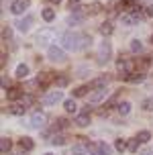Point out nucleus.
<instances>
[{"instance_id": "nucleus-1", "label": "nucleus", "mask_w": 153, "mask_h": 155, "mask_svg": "<svg viewBox=\"0 0 153 155\" xmlns=\"http://www.w3.org/2000/svg\"><path fill=\"white\" fill-rule=\"evenodd\" d=\"M61 43H63L65 49H72V51H74V49H82V47H84V35L68 31V33L61 35Z\"/></svg>"}, {"instance_id": "nucleus-2", "label": "nucleus", "mask_w": 153, "mask_h": 155, "mask_svg": "<svg viewBox=\"0 0 153 155\" xmlns=\"http://www.w3.org/2000/svg\"><path fill=\"white\" fill-rule=\"evenodd\" d=\"M47 57H49V61H53V63H63L65 61V51H63L61 47L51 45L47 49Z\"/></svg>"}, {"instance_id": "nucleus-3", "label": "nucleus", "mask_w": 153, "mask_h": 155, "mask_svg": "<svg viewBox=\"0 0 153 155\" xmlns=\"http://www.w3.org/2000/svg\"><path fill=\"white\" fill-rule=\"evenodd\" d=\"M110 55H112V47H110V43H108V41H102V43H100V49H98V63L100 65L106 63L108 59H110Z\"/></svg>"}, {"instance_id": "nucleus-4", "label": "nucleus", "mask_w": 153, "mask_h": 155, "mask_svg": "<svg viewBox=\"0 0 153 155\" xmlns=\"http://www.w3.org/2000/svg\"><path fill=\"white\" fill-rule=\"evenodd\" d=\"M90 149H92V155H112L110 145H106L104 141H100L96 145H90Z\"/></svg>"}, {"instance_id": "nucleus-5", "label": "nucleus", "mask_w": 153, "mask_h": 155, "mask_svg": "<svg viewBox=\"0 0 153 155\" xmlns=\"http://www.w3.org/2000/svg\"><path fill=\"white\" fill-rule=\"evenodd\" d=\"M61 90H51L49 94H45V98H43V104L45 106H53V104H57V102H61Z\"/></svg>"}, {"instance_id": "nucleus-6", "label": "nucleus", "mask_w": 153, "mask_h": 155, "mask_svg": "<svg viewBox=\"0 0 153 155\" xmlns=\"http://www.w3.org/2000/svg\"><path fill=\"white\" fill-rule=\"evenodd\" d=\"M53 37H55L53 29H43V31H41V33L37 35V43H39L41 47H43V45H47V43H49V41H51Z\"/></svg>"}, {"instance_id": "nucleus-7", "label": "nucleus", "mask_w": 153, "mask_h": 155, "mask_svg": "<svg viewBox=\"0 0 153 155\" xmlns=\"http://www.w3.org/2000/svg\"><path fill=\"white\" fill-rule=\"evenodd\" d=\"M45 123H47V116L43 112H35V114L31 116V127L33 129H43Z\"/></svg>"}, {"instance_id": "nucleus-8", "label": "nucleus", "mask_w": 153, "mask_h": 155, "mask_svg": "<svg viewBox=\"0 0 153 155\" xmlns=\"http://www.w3.org/2000/svg\"><path fill=\"white\" fill-rule=\"evenodd\" d=\"M15 25H16V29H18L21 33H27V31L31 29V25H33V16L27 15L25 18H18V21H16Z\"/></svg>"}, {"instance_id": "nucleus-9", "label": "nucleus", "mask_w": 153, "mask_h": 155, "mask_svg": "<svg viewBox=\"0 0 153 155\" xmlns=\"http://www.w3.org/2000/svg\"><path fill=\"white\" fill-rule=\"evenodd\" d=\"M74 123H76L78 127H88V124H90V108H86L82 114H78Z\"/></svg>"}, {"instance_id": "nucleus-10", "label": "nucleus", "mask_w": 153, "mask_h": 155, "mask_svg": "<svg viewBox=\"0 0 153 155\" xmlns=\"http://www.w3.org/2000/svg\"><path fill=\"white\" fill-rule=\"evenodd\" d=\"M51 82H53V74H51V71H43V74H39L37 84H41V88H47Z\"/></svg>"}, {"instance_id": "nucleus-11", "label": "nucleus", "mask_w": 153, "mask_h": 155, "mask_svg": "<svg viewBox=\"0 0 153 155\" xmlns=\"http://www.w3.org/2000/svg\"><path fill=\"white\" fill-rule=\"evenodd\" d=\"M108 90L106 88H102V90H96L94 94H90V104H98V102H102L104 98H106Z\"/></svg>"}, {"instance_id": "nucleus-12", "label": "nucleus", "mask_w": 153, "mask_h": 155, "mask_svg": "<svg viewBox=\"0 0 153 155\" xmlns=\"http://www.w3.org/2000/svg\"><path fill=\"white\" fill-rule=\"evenodd\" d=\"M25 8H27V2H25V0H15V2L10 4V12H12V15H23Z\"/></svg>"}, {"instance_id": "nucleus-13", "label": "nucleus", "mask_w": 153, "mask_h": 155, "mask_svg": "<svg viewBox=\"0 0 153 155\" xmlns=\"http://www.w3.org/2000/svg\"><path fill=\"white\" fill-rule=\"evenodd\" d=\"M121 23L127 25V27H135V25L139 23V18H137L135 15H131V12H129V15H122V16H121Z\"/></svg>"}, {"instance_id": "nucleus-14", "label": "nucleus", "mask_w": 153, "mask_h": 155, "mask_svg": "<svg viewBox=\"0 0 153 155\" xmlns=\"http://www.w3.org/2000/svg\"><path fill=\"white\" fill-rule=\"evenodd\" d=\"M108 86V78H98V80H94L90 84V88H96V90H102V88H106Z\"/></svg>"}, {"instance_id": "nucleus-15", "label": "nucleus", "mask_w": 153, "mask_h": 155, "mask_svg": "<svg viewBox=\"0 0 153 155\" xmlns=\"http://www.w3.org/2000/svg\"><path fill=\"white\" fill-rule=\"evenodd\" d=\"M6 96H8V100H18V98H23V94H21L18 88H10V90H6Z\"/></svg>"}, {"instance_id": "nucleus-16", "label": "nucleus", "mask_w": 153, "mask_h": 155, "mask_svg": "<svg viewBox=\"0 0 153 155\" xmlns=\"http://www.w3.org/2000/svg\"><path fill=\"white\" fill-rule=\"evenodd\" d=\"M33 147H35V143H33V139H31V137H23V139H21V149L31 151Z\"/></svg>"}, {"instance_id": "nucleus-17", "label": "nucleus", "mask_w": 153, "mask_h": 155, "mask_svg": "<svg viewBox=\"0 0 153 155\" xmlns=\"http://www.w3.org/2000/svg\"><path fill=\"white\" fill-rule=\"evenodd\" d=\"M82 21H84V16L80 15V12H76V15H72L68 18V25H69V27H76V25H80Z\"/></svg>"}, {"instance_id": "nucleus-18", "label": "nucleus", "mask_w": 153, "mask_h": 155, "mask_svg": "<svg viewBox=\"0 0 153 155\" xmlns=\"http://www.w3.org/2000/svg\"><path fill=\"white\" fill-rule=\"evenodd\" d=\"M112 31H115V27H112V23H102L100 25V33L106 37V35H112Z\"/></svg>"}, {"instance_id": "nucleus-19", "label": "nucleus", "mask_w": 153, "mask_h": 155, "mask_svg": "<svg viewBox=\"0 0 153 155\" xmlns=\"http://www.w3.org/2000/svg\"><path fill=\"white\" fill-rule=\"evenodd\" d=\"M27 76H29V68L25 63H18L16 65V78H27Z\"/></svg>"}, {"instance_id": "nucleus-20", "label": "nucleus", "mask_w": 153, "mask_h": 155, "mask_svg": "<svg viewBox=\"0 0 153 155\" xmlns=\"http://www.w3.org/2000/svg\"><path fill=\"white\" fill-rule=\"evenodd\" d=\"M10 145H12V143H10L8 137H2V139H0V151H2V153H8V151H10Z\"/></svg>"}, {"instance_id": "nucleus-21", "label": "nucleus", "mask_w": 153, "mask_h": 155, "mask_svg": "<svg viewBox=\"0 0 153 155\" xmlns=\"http://www.w3.org/2000/svg\"><path fill=\"white\" fill-rule=\"evenodd\" d=\"M25 110H27V106H23V104H12V106H10V112L16 114V116L25 114Z\"/></svg>"}, {"instance_id": "nucleus-22", "label": "nucleus", "mask_w": 153, "mask_h": 155, "mask_svg": "<svg viewBox=\"0 0 153 155\" xmlns=\"http://www.w3.org/2000/svg\"><path fill=\"white\" fill-rule=\"evenodd\" d=\"M63 106H65V110H68V112H76V110H78V104H76V100H74V98L65 100V102H63Z\"/></svg>"}, {"instance_id": "nucleus-23", "label": "nucleus", "mask_w": 153, "mask_h": 155, "mask_svg": "<svg viewBox=\"0 0 153 155\" xmlns=\"http://www.w3.org/2000/svg\"><path fill=\"white\" fill-rule=\"evenodd\" d=\"M139 143H141L139 139H129V143H127V149H129V151H133V153H137V151H139Z\"/></svg>"}, {"instance_id": "nucleus-24", "label": "nucleus", "mask_w": 153, "mask_h": 155, "mask_svg": "<svg viewBox=\"0 0 153 155\" xmlns=\"http://www.w3.org/2000/svg\"><path fill=\"white\" fill-rule=\"evenodd\" d=\"M43 18H45L47 23H51V21L55 18V10L53 8H43Z\"/></svg>"}, {"instance_id": "nucleus-25", "label": "nucleus", "mask_w": 153, "mask_h": 155, "mask_svg": "<svg viewBox=\"0 0 153 155\" xmlns=\"http://www.w3.org/2000/svg\"><path fill=\"white\" fill-rule=\"evenodd\" d=\"M116 106H118V112H121L122 116L131 112V102H121V104H116Z\"/></svg>"}, {"instance_id": "nucleus-26", "label": "nucleus", "mask_w": 153, "mask_h": 155, "mask_svg": "<svg viewBox=\"0 0 153 155\" xmlns=\"http://www.w3.org/2000/svg\"><path fill=\"white\" fill-rule=\"evenodd\" d=\"M141 49H143V43H141L139 39H133V41H131V51H133V53H139Z\"/></svg>"}, {"instance_id": "nucleus-27", "label": "nucleus", "mask_w": 153, "mask_h": 155, "mask_svg": "<svg viewBox=\"0 0 153 155\" xmlns=\"http://www.w3.org/2000/svg\"><path fill=\"white\" fill-rule=\"evenodd\" d=\"M143 78H145V74H143V71H137V70H135V71L129 76V82H141Z\"/></svg>"}, {"instance_id": "nucleus-28", "label": "nucleus", "mask_w": 153, "mask_h": 155, "mask_svg": "<svg viewBox=\"0 0 153 155\" xmlns=\"http://www.w3.org/2000/svg\"><path fill=\"white\" fill-rule=\"evenodd\" d=\"M88 90H90L88 86H80V88H76V90H74V96H76V98H82V96H86V94H88Z\"/></svg>"}, {"instance_id": "nucleus-29", "label": "nucleus", "mask_w": 153, "mask_h": 155, "mask_svg": "<svg viewBox=\"0 0 153 155\" xmlns=\"http://www.w3.org/2000/svg\"><path fill=\"white\" fill-rule=\"evenodd\" d=\"M122 4H127V2L125 0H110L108 2V8L110 10H118V6H122Z\"/></svg>"}, {"instance_id": "nucleus-30", "label": "nucleus", "mask_w": 153, "mask_h": 155, "mask_svg": "<svg viewBox=\"0 0 153 155\" xmlns=\"http://www.w3.org/2000/svg\"><path fill=\"white\" fill-rule=\"evenodd\" d=\"M137 139L141 141V143H147V141L151 139V133H149V131H141V133L137 135Z\"/></svg>"}, {"instance_id": "nucleus-31", "label": "nucleus", "mask_w": 153, "mask_h": 155, "mask_svg": "<svg viewBox=\"0 0 153 155\" xmlns=\"http://www.w3.org/2000/svg\"><path fill=\"white\" fill-rule=\"evenodd\" d=\"M51 143H53V145H65V137H63V135H53V137H51Z\"/></svg>"}, {"instance_id": "nucleus-32", "label": "nucleus", "mask_w": 153, "mask_h": 155, "mask_svg": "<svg viewBox=\"0 0 153 155\" xmlns=\"http://www.w3.org/2000/svg\"><path fill=\"white\" fill-rule=\"evenodd\" d=\"M115 149L122 153V151L127 149V141H125V139H116V143H115Z\"/></svg>"}, {"instance_id": "nucleus-33", "label": "nucleus", "mask_w": 153, "mask_h": 155, "mask_svg": "<svg viewBox=\"0 0 153 155\" xmlns=\"http://www.w3.org/2000/svg\"><path fill=\"white\" fill-rule=\"evenodd\" d=\"M68 6H69V10H72V12H80V0H69Z\"/></svg>"}, {"instance_id": "nucleus-34", "label": "nucleus", "mask_w": 153, "mask_h": 155, "mask_svg": "<svg viewBox=\"0 0 153 155\" xmlns=\"http://www.w3.org/2000/svg\"><path fill=\"white\" fill-rule=\"evenodd\" d=\"M68 118H57L55 120V129H68Z\"/></svg>"}, {"instance_id": "nucleus-35", "label": "nucleus", "mask_w": 153, "mask_h": 155, "mask_svg": "<svg viewBox=\"0 0 153 155\" xmlns=\"http://www.w3.org/2000/svg\"><path fill=\"white\" fill-rule=\"evenodd\" d=\"M86 153V147L84 145H76V147L72 149V155H84Z\"/></svg>"}, {"instance_id": "nucleus-36", "label": "nucleus", "mask_w": 153, "mask_h": 155, "mask_svg": "<svg viewBox=\"0 0 153 155\" xmlns=\"http://www.w3.org/2000/svg\"><path fill=\"white\" fill-rule=\"evenodd\" d=\"M88 12H90V15H96V12H100V2H94L92 6H88Z\"/></svg>"}, {"instance_id": "nucleus-37", "label": "nucleus", "mask_w": 153, "mask_h": 155, "mask_svg": "<svg viewBox=\"0 0 153 155\" xmlns=\"http://www.w3.org/2000/svg\"><path fill=\"white\" fill-rule=\"evenodd\" d=\"M55 82H57V86H59V88H65V86H68V82H69V80H68V78H65V76H59V78H57V80H55Z\"/></svg>"}, {"instance_id": "nucleus-38", "label": "nucleus", "mask_w": 153, "mask_h": 155, "mask_svg": "<svg viewBox=\"0 0 153 155\" xmlns=\"http://www.w3.org/2000/svg\"><path fill=\"white\" fill-rule=\"evenodd\" d=\"M21 104H23V106H31V104H33V96H23V98H21Z\"/></svg>"}, {"instance_id": "nucleus-39", "label": "nucleus", "mask_w": 153, "mask_h": 155, "mask_svg": "<svg viewBox=\"0 0 153 155\" xmlns=\"http://www.w3.org/2000/svg\"><path fill=\"white\" fill-rule=\"evenodd\" d=\"M10 37H12V33H10V29H8V27H4V29H2V39H4V41H8Z\"/></svg>"}, {"instance_id": "nucleus-40", "label": "nucleus", "mask_w": 153, "mask_h": 155, "mask_svg": "<svg viewBox=\"0 0 153 155\" xmlns=\"http://www.w3.org/2000/svg\"><path fill=\"white\" fill-rule=\"evenodd\" d=\"M143 110H153V100H143Z\"/></svg>"}, {"instance_id": "nucleus-41", "label": "nucleus", "mask_w": 153, "mask_h": 155, "mask_svg": "<svg viewBox=\"0 0 153 155\" xmlns=\"http://www.w3.org/2000/svg\"><path fill=\"white\" fill-rule=\"evenodd\" d=\"M145 12H147V16H153V4H149V6H147Z\"/></svg>"}, {"instance_id": "nucleus-42", "label": "nucleus", "mask_w": 153, "mask_h": 155, "mask_svg": "<svg viewBox=\"0 0 153 155\" xmlns=\"http://www.w3.org/2000/svg\"><path fill=\"white\" fill-rule=\"evenodd\" d=\"M141 155H151V151H143V153H141Z\"/></svg>"}, {"instance_id": "nucleus-43", "label": "nucleus", "mask_w": 153, "mask_h": 155, "mask_svg": "<svg viewBox=\"0 0 153 155\" xmlns=\"http://www.w3.org/2000/svg\"><path fill=\"white\" fill-rule=\"evenodd\" d=\"M51 2H57V4H59V2H61V0H51Z\"/></svg>"}, {"instance_id": "nucleus-44", "label": "nucleus", "mask_w": 153, "mask_h": 155, "mask_svg": "<svg viewBox=\"0 0 153 155\" xmlns=\"http://www.w3.org/2000/svg\"><path fill=\"white\" fill-rule=\"evenodd\" d=\"M45 155H53V153H45Z\"/></svg>"}, {"instance_id": "nucleus-45", "label": "nucleus", "mask_w": 153, "mask_h": 155, "mask_svg": "<svg viewBox=\"0 0 153 155\" xmlns=\"http://www.w3.org/2000/svg\"><path fill=\"white\" fill-rule=\"evenodd\" d=\"M151 43H153V35H151Z\"/></svg>"}]
</instances>
